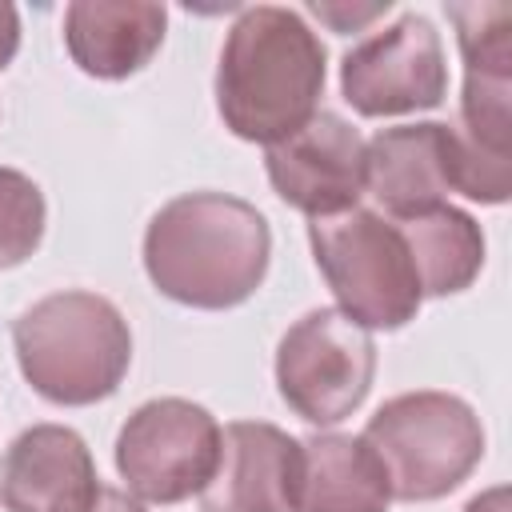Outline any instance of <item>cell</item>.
Masks as SVG:
<instances>
[{
  "label": "cell",
  "mask_w": 512,
  "mask_h": 512,
  "mask_svg": "<svg viewBox=\"0 0 512 512\" xmlns=\"http://www.w3.org/2000/svg\"><path fill=\"white\" fill-rule=\"evenodd\" d=\"M84 512H148V508H144L132 492H124V488H108V484H100L96 500H92Z\"/></svg>",
  "instance_id": "cell-20"
},
{
  "label": "cell",
  "mask_w": 512,
  "mask_h": 512,
  "mask_svg": "<svg viewBox=\"0 0 512 512\" xmlns=\"http://www.w3.org/2000/svg\"><path fill=\"white\" fill-rule=\"evenodd\" d=\"M464 512H508V488H488V492L472 496Z\"/></svg>",
  "instance_id": "cell-21"
},
{
  "label": "cell",
  "mask_w": 512,
  "mask_h": 512,
  "mask_svg": "<svg viewBox=\"0 0 512 512\" xmlns=\"http://www.w3.org/2000/svg\"><path fill=\"white\" fill-rule=\"evenodd\" d=\"M24 380L52 404H96L112 396L132 364V332L120 308L96 292H52L12 324Z\"/></svg>",
  "instance_id": "cell-3"
},
{
  "label": "cell",
  "mask_w": 512,
  "mask_h": 512,
  "mask_svg": "<svg viewBox=\"0 0 512 512\" xmlns=\"http://www.w3.org/2000/svg\"><path fill=\"white\" fill-rule=\"evenodd\" d=\"M168 28L164 4L152 0H76L64 12V44L80 72L124 80L140 72Z\"/></svg>",
  "instance_id": "cell-14"
},
{
  "label": "cell",
  "mask_w": 512,
  "mask_h": 512,
  "mask_svg": "<svg viewBox=\"0 0 512 512\" xmlns=\"http://www.w3.org/2000/svg\"><path fill=\"white\" fill-rule=\"evenodd\" d=\"M340 92L360 116L436 108L448 92V64L432 20L408 12L348 48L340 60Z\"/></svg>",
  "instance_id": "cell-9"
},
{
  "label": "cell",
  "mask_w": 512,
  "mask_h": 512,
  "mask_svg": "<svg viewBox=\"0 0 512 512\" xmlns=\"http://www.w3.org/2000/svg\"><path fill=\"white\" fill-rule=\"evenodd\" d=\"M364 440L380 456L396 500H440L468 480L484 456V428L452 392H404L368 416Z\"/></svg>",
  "instance_id": "cell-5"
},
{
  "label": "cell",
  "mask_w": 512,
  "mask_h": 512,
  "mask_svg": "<svg viewBox=\"0 0 512 512\" xmlns=\"http://www.w3.org/2000/svg\"><path fill=\"white\" fill-rule=\"evenodd\" d=\"M464 56V96L456 132V192L504 204L512 192V8L448 4Z\"/></svg>",
  "instance_id": "cell-4"
},
{
  "label": "cell",
  "mask_w": 512,
  "mask_h": 512,
  "mask_svg": "<svg viewBox=\"0 0 512 512\" xmlns=\"http://www.w3.org/2000/svg\"><path fill=\"white\" fill-rule=\"evenodd\" d=\"M100 492L92 452L64 424H32L0 460L4 512H84Z\"/></svg>",
  "instance_id": "cell-11"
},
{
  "label": "cell",
  "mask_w": 512,
  "mask_h": 512,
  "mask_svg": "<svg viewBox=\"0 0 512 512\" xmlns=\"http://www.w3.org/2000/svg\"><path fill=\"white\" fill-rule=\"evenodd\" d=\"M312 256L340 312L360 328H404L420 312V276L396 220L348 208L308 224Z\"/></svg>",
  "instance_id": "cell-6"
},
{
  "label": "cell",
  "mask_w": 512,
  "mask_h": 512,
  "mask_svg": "<svg viewBox=\"0 0 512 512\" xmlns=\"http://www.w3.org/2000/svg\"><path fill=\"white\" fill-rule=\"evenodd\" d=\"M312 12H316L320 20H328L336 32H352L356 24H368L372 16L388 12V0H384V4H368V8H336V4H312Z\"/></svg>",
  "instance_id": "cell-18"
},
{
  "label": "cell",
  "mask_w": 512,
  "mask_h": 512,
  "mask_svg": "<svg viewBox=\"0 0 512 512\" xmlns=\"http://www.w3.org/2000/svg\"><path fill=\"white\" fill-rule=\"evenodd\" d=\"M392 484L364 436L320 432L300 440L292 512H388Z\"/></svg>",
  "instance_id": "cell-15"
},
{
  "label": "cell",
  "mask_w": 512,
  "mask_h": 512,
  "mask_svg": "<svg viewBox=\"0 0 512 512\" xmlns=\"http://www.w3.org/2000/svg\"><path fill=\"white\" fill-rule=\"evenodd\" d=\"M396 228H400V236L412 252L424 296L464 292L480 276L484 232L468 212H460L452 204H440V208H428L420 216L396 220Z\"/></svg>",
  "instance_id": "cell-16"
},
{
  "label": "cell",
  "mask_w": 512,
  "mask_h": 512,
  "mask_svg": "<svg viewBox=\"0 0 512 512\" xmlns=\"http://www.w3.org/2000/svg\"><path fill=\"white\" fill-rule=\"evenodd\" d=\"M220 424L208 408L160 396L140 404L116 436V468L136 500L180 504L200 496L220 464Z\"/></svg>",
  "instance_id": "cell-8"
},
{
  "label": "cell",
  "mask_w": 512,
  "mask_h": 512,
  "mask_svg": "<svg viewBox=\"0 0 512 512\" xmlns=\"http://www.w3.org/2000/svg\"><path fill=\"white\" fill-rule=\"evenodd\" d=\"M44 236V192L32 176L0 168V268L24 264Z\"/></svg>",
  "instance_id": "cell-17"
},
{
  "label": "cell",
  "mask_w": 512,
  "mask_h": 512,
  "mask_svg": "<svg viewBox=\"0 0 512 512\" xmlns=\"http://www.w3.org/2000/svg\"><path fill=\"white\" fill-rule=\"evenodd\" d=\"M264 168L276 196L300 208L308 220L340 216L364 196L368 140L344 116L316 112L292 136L268 144Z\"/></svg>",
  "instance_id": "cell-10"
},
{
  "label": "cell",
  "mask_w": 512,
  "mask_h": 512,
  "mask_svg": "<svg viewBox=\"0 0 512 512\" xmlns=\"http://www.w3.org/2000/svg\"><path fill=\"white\" fill-rule=\"evenodd\" d=\"M272 256L268 220L228 192H184L144 232V268L156 292L188 308L244 304Z\"/></svg>",
  "instance_id": "cell-1"
},
{
  "label": "cell",
  "mask_w": 512,
  "mask_h": 512,
  "mask_svg": "<svg viewBox=\"0 0 512 512\" xmlns=\"http://www.w3.org/2000/svg\"><path fill=\"white\" fill-rule=\"evenodd\" d=\"M320 92V36L292 8H244L228 28L216 64V108L224 128L268 148L316 116Z\"/></svg>",
  "instance_id": "cell-2"
},
{
  "label": "cell",
  "mask_w": 512,
  "mask_h": 512,
  "mask_svg": "<svg viewBox=\"0 0 512 512\" xmlns=\"http://www.w3.org/2000/svg\"><path fill=\"white\" fill-rule=\"evenodd\" d=\"M376 376L372 332L348 320L340 308H312L300 316L276 348V384L284 404L316 424H340L352 416Z\"/></svg>",
  "instance_id": "cell-7"
},
{
  "label": "cell",
  "mask_w": 512,
  "mask_h": 512,
  "mask_svg": "<svg viewBox=\"0 0 512 512\" xmlns=\"http://www.w3.org/2000/svg\"><path fill=\"white\" fill-rule=\"evenodd\" d=\"M16 48H20V16L8 0H0V72L12 64Z\"/></svg>",
  "instance_id": "cell-19"
},
{
  "label": "cell",
  "mask_w": 512,
  "mask_h": 512,
  "mask_svg": "<svg viewBox=\"0 0 512 512\" xmlns=\"http://www.w3.org/2000/svg\"><path fill=\"white\" fill-rule=\"evenodd\" d=\"M364 188L380 200L388 220H408L448 204L456 192V132L452 124H396L368 140Z\"/></svg>",
  "instance_id": "cell-12"
},
{
  "label": "cell",
  "mask_w": 512,
  "mask_h": 512,
  "mask_svg": "<svg viewBox=\"0 0 512 512\" xmlns=\"http://www.w3.org/2000/svg\"><path fill=\"white\" fill-rule=\"evenodd\" d=\"M300 440L264 420L220 432V464L200 492V512H292Z\"/></svg>",
  "instance_id": "cell-13"
}]
</instances>
